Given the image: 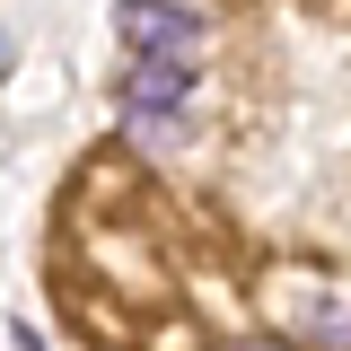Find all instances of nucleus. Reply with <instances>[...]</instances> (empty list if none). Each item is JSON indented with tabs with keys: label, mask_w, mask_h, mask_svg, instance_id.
Returning <instances> with one entry per match:
<instances>
[{
	"label": "nucleus",
	"mask_w": 351,
	"mask_h": 351,
	"mask_svg": "<svg viewBox=\"0 0 351 351\" xmlns=\"http://www.w3.org/2000/svg\"><path fill=\"white\" fill-rule=\"evenodd\" d=\"M219 351H290V343H272V334H228Z\"/></svg>",
	"instance_id": "20e7f679"
},
{
	"label": "nucleus",
	"mask_w": 351,
	"mask_h": 351,
	"mask_svg": "<svg viewBox=\"0 0 351 351\" xmlns=\"http://www.w3.org/2000/svg\"><path fill=\"white\" fill-rule=\"evenodd\" d=\"M299 343H316V351H351V299L316 290V299H307V316H299Z\"/></svg>",
	"instance_id": "7ed1b4c3"
},
{
	"label": "nucleus",
	"mask_w": 351,
	"mask_h": 351,
	"mask_svg": "<svg viewBox=\"0 0 351 351\" xmlns=\"http://www.w3.org/2000/svg\"><path fill=\"white\" fill-rule=\"evenodd\" d=\"M123 44L132 62H193V44H202V9H184V0H123Z\"/></svg>",
	"instance_id": "f257e3e1"
},
{
	"label": "nucleus",
	"mask_w": 351,
	"mask_h": 351,
	"mask_svg": "<svg viewBox=\"0 0 351 351\" xmlns=\"http://www.w3.org/2000/svg\"><path fill=\"white\" fill-rule=\"evenodd\" d=\"M193 88V62H132V114H176Z\"/></svg>",
	"instance_id": "f03ea898"
}]
</instances>
